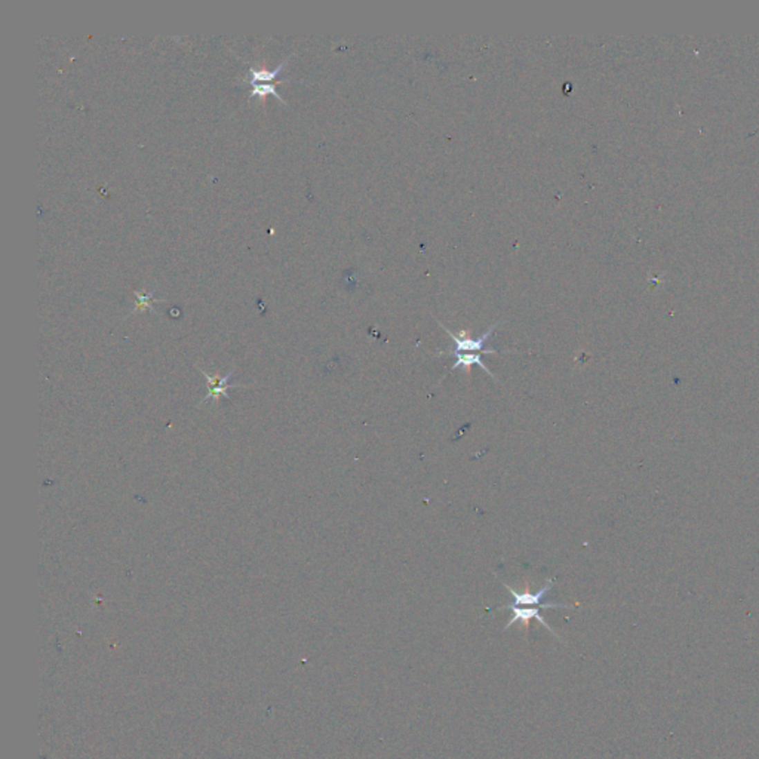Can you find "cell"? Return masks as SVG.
<instances>
[{
  "label": "cell",
  "instance_id": "1",
  "mask_svg": "<svg viewBox=\"0 0 759 759\" xmlns=\"http://www.w3.org/2000/svg\"><path fill=\"white\" fill-rule=\"evenodd\" d=\"M438 324L442 326V330L451 337V340H453V348H451L449 352H456V353H475V355H498L500 352H497L496 348L492 347H488V341L491 335L494 334V331L497 330V326L500 324V321L492 324L488 330L482 334L480 337L478 338H471L470 334L467 331H460L458 334H454L453 331H449L447 326H444L442 324H440L438 321Z\"/></svg>",
  "mask_w": 759,
  "mask_h": 759
},
{
  "label": "cell",
  "instance_id": "2",
  "mask_svg": "<svg viewBox=\"0 0 759 759\" xmlns=\"http://www.w3.org/2000/svg\"><path fill=\"white\" fill-rule=\"evenodd\" d=\"M553 583H555V580L547 579L545 586L540 588V590H537L536 593H531L528 590H525L524 593H519L514 588H510L509 584H506V583H503V584H505V588L510 592L512 598H514V601H512L510 603L518 605V607H541L543 610H559V608H567L568 610V608H574V605H568V603L543 602V599L546 598V594L552 589Z\"/></svg>",
  "mask_w": 759,
  "mask_h": 759
},
{
  "label": "cell",
  "instance_id": "3",
  "mask_svg": "<svg viewBox=\"0 0 759 759\" xmlns=\"http://www.w3.org/2000/svg\"><path fill=\"white\" fill-rule=\"evenodd\" d=\"M498 610H509L512 612V619L505 626V630L510 629L515 623H522L524 629H528L531 620H537L540 624L545 626V628L553 635V637L561 641V638L558 637V633L550 628V626L547 624V621L545 620V617L541 615V611H540V610H543L541 607H518V605L507 603V605H505V607H500Z\"/></svg>",
  "mask_w": 759,
  "mask_h": 759
},
{
  "label": "cell",
  "instance_id": "4",
  "mask_svg": "<svg viewBox=\"0 0 759 759\" xmlns=\"http://www.w3.org/2000/svg\"><path fill=\"white\" fill-rule=\"evenodd\" d=\"M198 371L200 373V375H202L203 378H207L208 388H209L208 395L200 399L199 406H200L202 404H205V402H208V401L218 402V399H220L221 396H224L225 399H229V393H227L229 388H236V387H238V388H248V386H242V384H236V383H229V382H230V378L233 377V374H234V371H236V368H233L230 373H227V374L223 375V377L211 375V374H208L207 371H203L202 368H198Z\"/></svg>",
  "mask_w": 759,
  "mask_h": 759
},
{
  "label": "cell",
  "instance_id": "5",
  "mask_svg": "<svg viewBox=\"0 0 759 759\" xmlns=\"http://www.w3.org/2000/svg\"><path fill=\"white\" fill-rule=\"evenodd\" d=\"M438 355H439V356L454 357V359H456L454 365L449 368V373L456 371L457 368H463L465 371H470V368L474 366V365H476V366H479V368L484 369V371H485L491 378H494V380H496L494 374H492V373L489 371L488 366L484 364V361H482V357H480L482 355H475V353H456V352H447V353H445V352H439Z\"/></svg>",
  "mask_w": 759,
  "mask_h": 759
},
{
  "label": "cell",
  "instance_id": "6",
  "mask_svg": "<svg viewBox=\"0 0 759 759\" xmlns=\"http://www.w3.org/2000/svg\"><path fill=\"white\" fill-rule=\"evenodd\" d=\"M286 63H288V59L282 61V63L278 66V68H276L274 71H268L264 68H260V70H251V82L252 85H264V84H269V82H272L276 76H278L279 71L286 66Z\"/></svg>",
  "mask_w": 759,
  "mask_h": 759
},
{
  "label": "cell",
  "instance_id": "7",
  "mask_svg": "<svg viewBox=\"0 0 759 759\" xmlns=\"http://www.w3.org/2000/svg\"><path fill=\"white\" fill-rule=\"evenodd\" d=\"M138 295V306H137V310H141V309H149L150 307V299L151 295H144V294H137Z\"/></svg>",
  "mask_w": 759,
  "mask_h": 759
}]
</instances>
